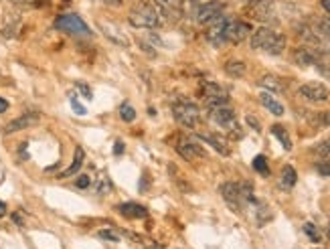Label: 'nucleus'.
<instances>
[{
	"mask_svg": "<svg viewBox=\"0 0 330 249\" xmlns=\"http://www.w3.org/2000/svg\"><path fill=\"white\" fill-rule=\"evenodd\" d=\"M128 21L132 27L136 29H158L164 21V15L160 13V9L152 3H138L132 7L130 15H128Z\"/></svg>",
	"mask_w": 330,
	"mask_h": 249,
	"instance_id": "f257e3e1",
	"label": "nucleus"
},
{
	"mask_svg": "<svg viewBox=\"0 0 330 249\" xmlns=\"http://www.w3.org/2000/svg\"><path fill=\"white\" fill-rule=\"evenodd\" d=\"M251 49L265 51L269 55H282L286 49V37L273 29L261 27L251 35Z\"/></svg>",
	"mask_w": 330,
	"mask_h": 249,
	"instance_id": "f03ea898",
	"label": "nucleus"
},
{
	"mask_svg": "<svg viewBox=\"0 0 330 249\" xmlns=\"http://www.w3.org/2000/svg\"><path fill=\"white\" fill-rule=\"evenodd\" d=\"M209 119L213 123H217L219 128L227 130L229 136L233 138H241V128H239V121L235 117V111L229 105H221V107H213L209 109Z\"/></svg>",
	"mask_w": 330,
	"mask_h": 249,
	"instance_id": "7ed1b4c3",
	"label": "nucleus"
},
{
	"mask_svg": "<svg viewBox=\"0 0 330 249\" xmlns=\"http://www.w3.org/2000/svg\"><path fill=\"white\" fill-rule=\"evenodd\" d=\"M173 113H175V119L181 123V126L183 128H189V130L197 128L199 121H201V109L195 103L185 101V99L183 101H177L173 105Z\"/></svg>",
	"mask_w": 330,
	"mask_h": 249,
	"instance_id": "20e7f679",
	"label": "nucleus"
},
{
	"mask_svg": "<svg viewBox=\"0 0 330 249\" xmlns=\"http://www.w3.org/2000/svg\"><path fill=\"white\" fill-rule=\"evenodd\" d=\"M55 29L67 33V35H75V37H89L91 29L83 23V19L79 15H61L55 21Z\"/></svg>",
	"mask_w": 330,
	"mask_h": 249,
	"instance_id": "39448f33",
	"label": "nucleus"
},
{
	"mask_svg": "<svg viewBox=\"0 0 330 249\" xmlns=\"http://www.w3.org/2000/svg\"><path fill=\"white\" fill-rule=\"evenodd\" d=\"M300 97H304L306 101L310 103H324L330 99V89L324 85V83H318V81H312V83H306L298 89Z\"/></svg>",
	"mask_w": 330,
	"mask_h": 249,
	"instance_id": "423d86ee",
	"label": "nucleus"
},
{
	"mask_svg": "<svg viewBox=\"0 0 330 249\" xmlns=\"http://www.w3.org/2000/svg\"><path fill=\"white\" fill-rule=\"evenodd\" d=\"M223 11H225V5L223 3H219V0H211V3H205V5H201L197 9V15L195 17H197V23L199 25H209L215 19L223 17Z\"/></svg>",
	"mask_w": 330,
	"mask_h": 249,
	"instance_id": "0eeeda50",
	"label": "nucleus"
},
{
	"mask_svg": "<svg viewBox=\"0 0 330 249\" xmlns=\"http://www.w3.org/2000/svg\"><path fill=\"white\" fill-rule=\"evenodd\" d=\"M249 33H251V27L245 21L227 19V27H225V41L227 43H241Z\"/></svg>",
	"mask_w": 330,
	"mask_h": 249,
	"instance_id": "6e6552de",
	"label": "nucleus"
},
{
	"mask_svg": "<svg viewBox=\"0 0 330 249\" xmlns=\"http://www.w3.org/2000/svg\"><path fill=\"white\" fill-rule=\"evenodd\" d=\"M177 152L185 158V160H189V162H193V160H197V158H205L207 156V152H205V148L201 146V144H197L195 140H191V138H181L179 142H177Z\"/></svg>",
	"mask_w": 330,
	"mask_h": 249,
	"instance_id": "1a4fd4ad",
	"label": "nucleus"
},
{
	"mask_svg": "<svg viewBox=\"0 0 330 249\" xmlns=\"http://www.w3.org/2000/svg\"><path fill=\"white\" fill-rule=\"evenodd\" d=\"M219 193H221V197H223V201L237 213V211H241L243 207H245V203H243V199H241V191H239V182H225V184H221V189H219Z\"/></svg>",
	"mask_w": 330,
	"mask_h": 249,
	"instance_id": "9d476101",
	"label": "nucleus"
},
{
	"mask_svg": "<svg viewBox=\"0 0 330 249\" xmlns=\"http://www.w3.org/2000/svg\"><path fill=\"white\" fill-rule=\"evenodd\" d=\"M247 13L259 23H269L273 17V0H253L247 7Z\"/></svg>",
	"mask_w": 330,
	"mask_h": 249,
	"instance_id": "9b49d317",
	"label": "nucleus"
},
{
	"mask_svg": "<svg viewBox=\"0 0 330 249\" xmlns=\"http://www.w3.org/2000/svg\"><path fill=\"white\" fill-rule=\"evenodd\" d=\"M37 121H39V113L37 111H27L21 117H17V119H13V121L7 123V126H5V134H17L21 130L33 128Z\"/></svg>",
	"mask_w": 330,
	"mask_h": 249,
	"instance_id": "f8f14e48",
	"label": "nucleus"
},
{
	"mask_svg": "<svg viewBox=\"0 0 330 249\" xmlns=\"http://www.w3.org/2000/svg\"><path fill=\"white\" fill-rule=\"evenodd\" d=\"M292 57H294V63H296V65H300V67H310V65H318V63H320L322 53L308 45V47H298V49L294 51Z\"/></svg>",
	"mask_w": 330,
	"mask_h": 249,
	"instance_id": "ddd939ff",
	"label": "nucleus"
},
{
	"mask_svg": "<svg viewBox=\"0 0 330 249\" xmlns=\"http://www.w3.org/2000/svg\"><path fill=\"white\" fill-rule=\"evenodd\" d=\"M227 19H229V17H219V19H215L213 23H209L211 27H209V31H207V41H209L211 45L221 47V45H225V43H227V41H225V27H227Z\"/></svg>",
	"mask_w": 330,
	"mask_h": 249,
	"instance_id": "4468645a",
	"label": "nucleus"
},
{
	"mask_svg": "<svg viewBox=\"0 0 330 249\" xmlns=\"http://www.w3.org/2000/svg\"><path fill=\"white\" fill-rule=\"evenodd\" d=\"M154 5L160 9L164 19H181L183 15V0H154Z\"/></svg>",
	"mask_w": 330,
	"mask_h": 249,
	"instance_id": "2eb2a0df",
	"label": "nucleus"
},
{
	"mask_svg": "<svg viewBox=\"0 0 330 249\" xmlns=\"http://www.w3.org/2000/svg\"><path fill=\"white\" fill-rule=\"evenodd\" d=\"M118 213L128 217V219H144V217H148L146 207H142L138 203H122V205H118Z\"/></svg>",
	"mask_w": 330,
	"mask_h": 249,
	"instance_id": "dca6fc26",
	"label": "nucleus"
},
{
	"mask_svg": "<svg viewBox=\"0 0 330 249\" xmlns=\"http://www.w3.org/2000/svg\"><path fill=\"white\" fill-rule=\"evenodd\" d=\"M83 162H85V150H83L81 146H77L75 152H73V162H71V166H69L67 170H63V172L59 174V178H69V176L77 174L79 168L83 166Z\"/></svg>",
	"mask_w": 330,
	"mask_h": 249,
	"instance_id": "f3484780",
	"label": "nucleus"
},
{
	"mask_svg": "<svg viewBox=\"0 0 330 249\" xmlns=\"http://www.w3.org/2000/svg\"><path fill=\"white\" fill-rule=\"evenodd\" d=\"M199 140L207 142L209 146H213V148H215L219 154H223V156H227V154H229L227 140H225V138H221V136H217V134H201V136H199Z\"/></svg>",
	"mask_w": 330,
	"mask_h": 249,
	"instance_id": "a211bd4d",
	"label": "nucleus"
},
{
	"mask_svg": "<svg viewBox=\"0 0 330 249\" xmlns=\"http://www.w3.org/2000/svg\"><path fill=\"white\" fill-rule=\"evenodd\" d=\"M259 101H261V105H263L265 109H269L273 115H284V105H282L271 93H267V91L259 93Z\"/></svg>",
	"mask_w": 330,
	"mask_h": 249,
	"instance_id": "6ab92c4d",
	"label": "nucleus"
},
{
	"mask_svg": "<svg viewBox=\"0 0 330 249\" xmlns=\"http://www.w3.org/2000/svg\"><path fill=\"white\" fill-rule=\"evenodd\" d=\"M99 27H101L103 35H105L107 39H112L116 45H120V47H128V45H130V41L126 39V35H118L120 31H118L114 25H105V23H99Z\"/></svg>",
	"mask_w": 330,
	"mask_h": 249,
	"instance_id": "aec40b11",
	"label": "nucleus"
},
{
	"mask_svg": "<svg viewBox=\"0 0 330 249\" xmlns=\"http://www.w3.org/2000/svg\"><path fill=\"white\" fill-rule=\"evenodd\" d=\"M271 134L282 142V146H284V150H292V138H290V134H288V130L284 128V126H280V123H273L271 126Z\"/></svg>",
	"mask_w": 330,
	"mask_h": 249,
	"instance_id": "412c9836",
	"label": "nucleus"
},
{
	"mask_svg": "<svg viewBox=\"0 0 330 249\" xmlns=\"http://www.w3.org/2000/svg\"><path fill=\"white\" fill-rule=\"evenodd\" d=\"M259 85L265 87V89H269V91H273V93L284 91V85H282V81H280L276 75H263V77L259 79Z\"/></svg>",
	"mask_w": 330,
	"mask_h": 249,
	"instance_id": "4be33fe9",
	"label": "nucleus"
},
{
	"mask_svg": "<svg viewBox=\"0 0 330 249\" xmlns=\"http://www.w3.org/2000/svg\"><path fill=\"white\" fill-rule=\"evenodd\" d=\"M282 186L284 189H292L296 182H298V172L292 168V166H284L282 168Z\"/></svg>",
	"mask_w": 330,
	"mask_h": 249,
	"instance_id": "5701e85b",
	"label": "nucleus"
},
{
	"mask_svg": "<svg viewBox=\"0 0 330 249\" xmlns=\"http://www.w3.org/2000/svg\"><path fill=\"white\" fill-rule=\"evenodd\" d=\"M271 211L265 207V205H261V203H257L255 201V223L259 225V227H263L267 221H271Z\"/></svg>",
	"mask_w": 330,
	"mask_h": 249,
	"instance_id": "b1692460",
	"label": "nucleus"
},
{
	"mask_svg": "<svg viewBox=\"0 0 330 249\" xmlns=\"http://www.w3.org/2000/svg\"><path fill=\"white\" fill-rule=\"evenodd\" d=\"M245 63L243 61H229L227 65H225V73L229 75V77H243L245 75Z\"/></svg>",
	"mask_w": 330,
	"mask_h": 249,
	"instance_id": "393cba45",
	"label": "nucleus"
},
{
	"mask_svg": "<svg viewBox=\"0 0 330 249\" xmlns=\"http://www.w3.org/2000/svg\"><path fill=\"white\" fill-rule=\"evenodd\" d=\"M253 168L259 172V174H263V176H267L269 174V168H267V160H265V156H255L253 158Z\"/></svg>",
	"mask_w": 330,
	"mask_h": 249,
	"instance_id": "a878e982",
	"label": "nucleus"
},
{
	"mask_svg": "<svg viewBox=\"0 0 330 249\" xmlns=\"http://www.w3.org/2000/svg\"><path fill=\"white\" fill-rule=\"evenodd\" d=\"M304 233H306L314 243H320V241H322V233H320L318 227L312 225V223H306V225H304Z\"/></svg>",
	"mask_w": 330,
	"mask_h": 249,
	"instance_id": "bb28decb",
	"label": "nucleus"
},
{
	"mask_svg": "<svg viewBox=\"0 0 330 249\" xmlns=\"http://www.w3.org/2000/svg\"><path fill=\"white\" fill-rule=\"evenodd\" d=\"M112 191V182H109V178H99L97 182H95V193L99 195V197H103V195H107Z\"/></svg>",
	"mask_w": 330,
	"mask_h": 249,
	"instance_id": "cd10ccee",
	"label": "nucleus"
},
{
	"mask_svg": "<svg viewBox=\"0 0 330 249\" xmlns=\"http://www.w3.org/2000/svg\"><path fill=\"white\" fill-rule=\"evenodd\" d=\"M120 117H122L124 121H134V119H136V109H134L132 105L126 103V105L120 107Z\"/></svg>",
	"mask_w": 330,
	"mask_h": 249,
	"instance_id": "c85d7f7f",
	"label": "nucleus"
},
{
	"mask_svg": "<svg viewBox=\"0 0 330 249\" xmlns=\"http://www.w3.org/2000/svg\"><path fill=\"white\" fill-rule=\"evenodd\" d=\"M97 237L103 239V241H112V243H118L120 241V233L118 231H112V229H101L97 233Z\"/></svg>",
	"mask_w": 330,
	"mask_h": 249,
	"instance_id": "c756f323",
	"label": "nucleus"
},
{
	"mask_svg": "<svg viewBox=\"0 0 330 249\" xmlns=\"http://www.w3.org/2000/svg\"><path fill=\"white\" fill-rule=\"evenodd\" d=\"M314 152H316V154H322V156H328V154H330V138H326L324 142H320V144L316 146Z\"/></svg>",
	"mask_w": 330,
	"mask_h": 249,
	"instance_id": "7c9ffc66",
	"label": "nucleus"
},
{
	"mask_svg": "<svg viewBox=\"0 0 330 249\" xmlns=\"http://www.w3.org/2000/svg\"><path fill=\"white\" fill-rule=\"evenodd\" d=\"M75 87H77V89L83 93V97H85V99H93V93H91V87H89V85H85L83 81H77V83H75Z\"/></svg>",
	"mask_w": 330,
	"mask_h": 249,
	"instance_id": "2f4dec72",
	"label": "nucleus"
},
{
	"mask_svg": "<svg viewBox=\"0 0 330 249\" xmlns=\"http://www.w3.org/2000/svg\"><path fill=\"white\" fill-rule=\"evenodd\" d=\"M75 184H77V189H87V186H91V178L87 174H81V176H77Z\"/></svg>",
	"mask_w": 330,
	"mask_h": 249,
	"instance_id": "473e14b6",
	"label": "nucleus"
},
{
	"mask_svg": "<svg viewBox=\"0 0 330 249\" xmlns=\"http://www.w3.org/2000/svg\"><path fill=\"white\" fill-rule=\"evenodd\" d=\"M69 101H71V107H73V109H75L79 115H85V113H87V111H85V107H83V105L77 101V97H75V95H71V99H69Z\"/></svg>",
	"mask_w": 330,
	"mask_h": 249,
	"instance_id": "72a5a7b5",
	"label": "nucleus"
},
{
	"mask_svg": "<svg viewBox=\"0 0 330 249\" xmlns=\"http://www.w3.org/2000/svg\"><path fill=\"white\" fill-rule=\"evenodd\" d=\"M316 170L324 176H330V162H318L316 164Z\"/></svg>",
	"mask_w": 330,
	"mask_h": 249,
	"instance_id": "f704fd0d",
	"label": "nucleus"
},
{
	"mask_svg": "<svg viewBox=\"0 0 330 249\" xmlns=\"http://www.w3.org/2000/svg\"><path fill=\"white\" fill-rule=\"evenodd\" d=\"M318 121L322 123V126H330V109H328V111H322V113L318 115Z\"/></svg>",
	"mask_w": 330,
	"mask_h": 249,
	"instance_id": "c9c22d12",
	"label": "nucleus"
},
{
	"mask_svg": "<svg viewBox=\"0 0 330 249\" xmlns=\"http://www.w3.org/2000/svg\"><path fill=\"white\" fill-rule=\"evenodd\" d=\"M247 123H249V126H251L255 132H261V126H259V121H257L253 115H247Z\"/></svg>",
	"mask_w": 330,
	"mask_h": 249,
	"instance_id": "e433bc0d",
	"label": "nucleus"
},
{
	"mask_svg": "<svg viewBox=\"0 0 330 249\" xmlns=\"http://www.w3.org/2000/svg\"><path fill=\"white\" fill-rule=\"evenodd\" d=\"M7 109H9V101L5 97H0V113H5Z\"/></svg>",
	"mask_w": 330,
	"mask_h": 249,
	"instance_id": "4c0bfd02",
	"label": "nucleus"
},
{
	"mask_svg": "<svg viewBox=\"0 0 330 249\" xmlns=\"http://www.w3.org/2000/svg\"><path fill=\"white\" fill-rule=\"evenodd\" d=\"M122 152H124V144H122V142H116V148H114V154H116V156H120Z\"/></svg>",
	"mask_w": 330,
	"mask_h": 249,
	"instance_id": "58836bf2",
	"label": "nucleus"
},
{
	"mask_svg": "<svg viewBox=\"0 0 330 249\" xmlns=\"http://www.w3.org/2000/svg\"><path fill=\"white\" fill-rule=\"evenodd\" d=\"M320 5H322V9L330 15V0H320Z\"/></svg>",
	"mask_w": 330,
	"mask_h": 249,
	"instance_id": "ea45409f",
	"label": "nucleus"
},
{
	"mask_svg": "<svg viewBox=\"0 0 330 249\" xmlns=\"http://www.w3.org/2000/svg\"><path fill=\"white\" fill-rule=\"evenodd\" d=\"M101 3H105V5H112V7H118V5H122V0H101Z\"/></svg>",
	"mask_w": 330,
	"mask_h": 249,
	"instance_id": "a19ab883",
	"label": "nucleus"
},
{
	"mask_svg": "<svg viewBox=\"0 0 330 249\" xmlns=\"http://www.w3.org/2000/svg\"><path fill=\"white\" fill-rule=\"evenodd\" d=\"M5 215H7V205L0 201V217H5Z\"/></svg>",
	"mask_w": 330,
	"mask_h": 249,
	"instance_id": "79ce46f5",
	"label": "nucleus"
},
{
	"mask_svg": "<svg viewBox=\"0 0 330 249\" xmlns=\"http://www.w3.org/2000/svg\"><path fill=\"white\" fill-rule=\"evenodd\" d=\"M328 237H330V227H328Z\"/></svg>",
	"mask_w": 330,
	"mask_h": 249,
	"instance_id": "37998d69",
	"label": "nucleus"
}]
</instances>
